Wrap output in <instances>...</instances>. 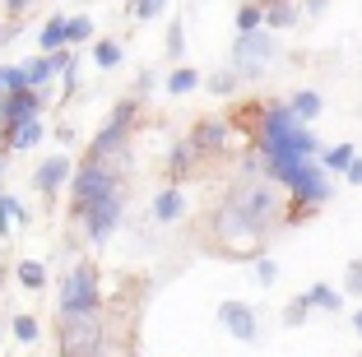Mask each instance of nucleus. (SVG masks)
<instances>
[{"instance_id": "nucleus-1", "label": "nucleus", "mask_w": 362, "mask_h": 357, "mask_svg": "<svg viewBox=\"0 0 362 357\" xmlns=\"http://www.w3.org/2000/svg\"><path fill=\"white\" fill-rule=\"evenodd\" d=\"M103 311V288H98V264L79 260L70 264L61 283V315H98Z\"/></svg>"}, {"instance_id": "nucleus-2", "label": "nucleus", "mask_w": 362, "mask_h": 357, "mask_svg": "<svg viewBox=\"0 0 362 357\" xmlns=\"http://www.w3.org/2000/svg\"><path fill=\"white\" fill-rule=\"evenodd\" d=\"M279 56L274 47V33L256 28V33H237V47H233V70L237 79H260L269 70V61Z\"/></svg>"}, {"instance_id": "nucleus-3", "label": "nucleus", "mask_w": 362, "mask_h": 357, "mask_svg": "<svg viewBox=\"0 0 362 357\" xmlns=\"http://www.w3.org/2000/svg\"><path fill=\"white\" fill-rule=\"evenodd\" d=\"M112 186H121V177H117V168H107V163H79L75 168V177H70V213H84L88 204L98 200V195H107Z\"/></svg>"}, {"instance_id": "nucleus-4", "label": "nucleus", "mask_w": 362, "mask_h": 357, "mask_svg": "<svg viewBox=\"0 0 362 357\" xmlns=\"http://www.w3.org/2000/svg\"><path fill=\"white\" fill-rule=\"evenodd\" d=\"M61 353L65 357H103V311L61 315Z\"/></svg>"}, {"instance_id": "nucleus-5", "label": "nucleus", "mask_w": 362, "mask_h": 357, "mask_svg": "<svg viewBox=\"0 0 362 357\" xmlns=\"http://www.w3.org/2000/svg\"><path fill=\"white\" fill-rule=\"evenodd\" d=\"M274 181H279V186H288L298 200H307V204H325V200H330V186H325V172H320L316 158H302V163L279 168Z\"/></svg>"}, {"instance_id": "nucleus-6", "label": "nucleus", "mask_w": 362, "mask_h": 357, "mask_svg": "<svg viewBox=\"0 0 362 357\" xmlns=\"http://www.w3.org/2000/svg\"><path fill=\"white\" fill-rule=\"evenodd\" d=\"M121 213H126V190H121V186H112L107 195H98V200L79 213V223L88 228V242H107V237L117 232Z\"/></svg>"}, {"instance_id": "nucleus-7", "label": "nucleus", "mask_w": 362, "mask_h": 357, "mask_svg": "<svg viewBox=\"0 0 362 357\" xmlns=\"http://www.w3.org/2000/svg\"><path fill=\"white\" fill-rule=\"evenodd\" d=\"M218 325H223L237 344H256V339H260L256 306H246V302H223V306H218Z\"/></svg>"}, {"instance_id": "nucleus-8", "label": "nucleus", "mask_w": 362, "mask_h": 357, "mask_svg": "<svg viewBox=\"0 0 362 357\" xmlns=\"http://www.w3.org/2000/svg\"><path fill=\"white\" fill-rule=\"evenodd\" d=\"M37 107H42V93H37V88H19V93L0 98V135L14 130L19 121H28V116H37Z\"/></svg>"}, {"instance_id": "nucleus-9", "label": "nucleus", "mask_w": 362, "mask_h": 357, "mask_svg": "<svg viewBox=\"0 0 362 357\" xmlns=\"http://www.w3.org/2000/svg\"><path fill=\"white\" fill-rule=\"evenodd\" d=\"M70 177H75V172H70V158H47L42 168L33 172V186H37V195H47V200H52V195H61V186Z\"/></svg>"}, {"instance_id": "nucleus-10", "label": "nucleus", "mask_w": 362, "mask_h": 357, "mask_svg": "<svg viewBox=\"0 0 362 357\" xmlns=\"http://www.w3.org/2000/svg\"><path fill=\"white\" fill-rule=\"evenodd\" d=\"M186 139H191L200 153H218V148L228 144V121H209V116H204V121H195V130Z\"/></svg>"}, {"instance_id": "nucleus-11", "label": "nucleus", "mask_w": 362, "mask_h": 357, "mask_svg": "<svg viewBox=\"0 0 362 357\" xmlns=\"http://www.w3.org/2000/svg\"><path fill=\"white\" fill-rule=\"evenodd\" d=\"M288 112L298 116L302 126H311V121H316V116L325 112V103H320V93H316V88H298V93L288 98Z\"/></svg>"}, {"instance_id": "nucleus-12", "label": "nucleus", "mask_w": 362, "mask_h": 357, "mask_svg": "<svg viewBox=\"0 0 362 357\" xmlns=\"http://www.w3.org/2000/svg\"><path fill=\"white\" fill-rule=\"evenodd\" d=\"M42 135H47V126L37 121V116H28V121H19L14 130H5V139H10V148H14V153H23V148H33V144H37Z\"/></svg>"}, {"instance_id": "nucleus-13", "label": "nucleus", "mask_w": 362, "mask_h": 357, "mask_svg": "<svg viewBox=\"0 0 362 357\" xmlns=\"http://www.w3.org/2000/svg\"><path fill=\"white\" fill-rule=\"evenodd\" d=\"M181 213H186V195H181L177 186H168L158 200H153V218H158V223H177Z\"/></svg>"}, {"instance_id": "nucleus-14", "label": "nucleus", "mask_w": 362, "mask_h": 357, "mask_svg": "<svg viewBox=\"0 0 362 357\" xmlns=\"http://www.w3.org/2000/svg\"><path fill=\"white\" fill-rule=\"evenodd\" d=\"M195 158H204V153H200V148L191 144V139H181V144L172 148V163H168V172H172V177H191Z\"/></svg>"}, {"instance_id": "nucleus-15", "label": "nucleus", "mask_w": 362, "mask_h": 357, "mask_svg": "<svg viewBox=\"0 0 362 357\" xmlns=\"http://www.w3.org/2000/svg\"><path fill=\"white\" fill-rule=\"evenodd\" d=\"M298 23V10H293V0H274V5H265V28L279 33V28H293Z\"/></svg>"}, {"instance_id": "nucleus-16", "label": "nucleus", "mask_w": 362, "mask_h": 357, "mask_svg": "<svg viewBox=\"0 0 362 357\" xmlns=\"http://www.w3.org/2000/svg\"><path fill=\"white\" fill-rule=\"evenodd\" d=\"M65 14H52V19L42 23V37H37V47H42V52H61L65 47Z\"/></svg>"}, {"instance_id": "nucleus-17", "label": "nucleus", "mask_w": 362, "mask_h": 357, "mask_svg": "<svg viewBox=\"0 0 362 357\" xmlns=\"http://www.w3.org/2000/svg\"><path fill=\"white\" fill-rule=\"evenodd\" d=\"M307 297H311L316 311H339V306H344V293H339V288H330V283H311Z\"/></svg>"}, {"instance_id": "nucleus-18", "label": "nucleus", "mask_w": 362, "mask_h": 357, "mask_svg": "<svg viewBox=\"0 0 362 357\" xmlns=\"http://www.w3.org/2000/svg\"><path fill=\"white\" fill-rule=\"evenodd\" d=\"M265 28V5L260 0H242V10H237V33H256Z\"/></svg>"}, {"instance_id": "nucleus-19", "label": "nucleus", "mask_w": 362, "mask_h": 357, "mask_svg": "<svg viewBox=\"0 0 362 357\" xmlns=\"http://www.w3.org/2000/svg\"><path fill=\"white\" fill-rule=\"evenodd\" d=\"M353 158H358V153H353V144H334V148H325V153H320L316 163H320L325 172H349Z\"/></svg>"}, {"instance_id": "nucleus-20", "label": "nucleus", "mask_w": 362, "mask_h": 357, "mask_svg": "<svg viewBox=\"0 0 362 357\" xmlns=\"http://www.w3.org/2000/svg\"><path fill=\"white\" fill-rule=\"evenodd\" d=\"M19 88H33L28 84V70H23V65H0V98L19 93Z\"/></svg>"}, {"instance_id": "nucleus-21", "label": "nucleus", "mask_w": 362, "mask_h": 357, "mask_svg": "<svg viewBox=\"0 0 362 357\" xmlns=\"http://www.w3.org/2000/svg\"><path fill=\"white\" fill-rule=\"evenodd\" d=\"M191 88H200V74H195L191 65H177V70L168 74V93L181 98V93H191Z\"/></svg>"}, {"instance_id": "nucleus-22", "label": "nucleus", "mask_w": 362, "mask_h": 357, "mask_svg": "<svg viewBox=\"0 0 362 357\" xmlns=\"http://www.w3.org/2000/svg\"><path fill=\"white\" fill-rule=\"evenodd\" d=\"M121 56H126V52H121V42H117V37H107V42H98V47H93V61L103 65V70H117V65H121Z\"/></svg>"}, {"instance_id": "nucleus-23", "label": "nucleus", "mask_w": 362, "mask_h": 357, "mask_svg": "<svg viewBox=\"0 0 362 357\" xmlns=\"http://www.w3.org/2000/svg\"><path fill=\"white\" fill-rule=\"evenodd\" d=\"M88 37H93V19H88V14L65 23V47H79V42H88Z\"/></svg>"}, {"instance_id": "nucleus-24", "label": "nucleus", "mask_w": 362, "mask_h": 357, "mask_svg": "<svg viewBox=\"0 0 362 357\" xmlns=\"http://www.w3.org/2000/svg\"><path fill=\"white\" fill-rule=\"evenodd\" d=\"M307 315H311V297L302 293V297H293V302L284 306V325H293V329H298V325H307Z\"/></svg>"}, {"instance_id": "nucleus-25", "label": "nucleus", "mask_w": 362, "mask_h": 357, "mask_svg": "<svg viewBox=\"0 0 362 357\" xmlns=\"http://www.w3.org/2000/svg\"><path fill=\"white\" fill-rule=\"evenodd\" d=\"M163 10H168V0H130V19H139V23L158 19Z\"/></svg>"}, {"instance_id": "nucleus-26", "label": "nucleus", "mask_w": 362, "mask_h": 357, "mask_svg": "<svg viewBox=\"0 0 362 357\" xmlns=\"http://www.w3.org/2000/svg\"><path fill=\"white\" fill-rule=\"evenodd\" d=\"M19 283H23V288H42V283H47V264L19 260Z\"/></svg>"}, {"instance_id": "nucleus-27", "label": "nucleus", "mask_w": 362, "mask_h": 357, "mask_svg": "<svg viewBox=\"0 0 362 357\" xmlns=\"http://www.w3.org/2000/svg\"><path fill=\"white\" fill-rule=\"evenodd\" d=\"M163 52H168L172 61L186 52V23H181V19H172V23H168V47H163Z\"/></svg>"}, {"instance_id": "nucleus-28", "label": "nucleus", "mask_w": 362, "mask_h": 357, "mask_svg": "<svg viewBox=\"0 0 362 357\" xmlns=\"http://www.w3.org/2000/svg\"><path fill=\"white\" fill-rule=\"evenodd\" d=\"M14 339L19 344H37V320L33 315H14Z\"/></svg>"}, {"instance_id": "nucleus-29", "label": "nucleus", "mask_w": 362, "mask_h": 357, "mask_svg": "<svg viewBox=\"0 0 362 357\" xmlns=\"http://www.w3.org/2000/svg\"><path fill=\"white\" fill-rule=\"evenodd\" d=\"M233 88H237V70H218V74L209 79V93H218V98H228Z\"/></svg>"}, {"instance_id": "nucleus-30", "label": "nucleus", "mask_w": 362, "mask_h": 357, "mask_svg": "<svg viewBox=\"0 0 362 357\" xmlns=\"http://www.w3.org/2000/svg\"><path fill=\"white\" fill-rule=\"evenodd\" d=\"M344 293H349V297H362V260H353L349 269H344Z\"/></svg>"}, {"instance_id": "nucleus-31", "label": "nucleus", "mask_w": 362, "mask_h": 357, "mask_svg": "<svg viewBox=\"0 0 362 357\" xmlns=\"http://www.w3.org/2000/svg\"><path fill=\"white\" fill-rule=\"evenodd\" d=\"M256 279H260V283L269 288V283L279 279V264H274V260H256Z\"/></svg>"}, {"instance_id": "nucleus-32", "label": "nucleus", "mask_w": 362, "mask_h": 357, "mask_svg": "<svg viewBox=\"0 0 362 357\" xmlns=\"http://www.w3.org/2000/svg\"><path fill=\"white\" fill-rule=\"evenodd\" d=\"M344 177H349L353 186H362V158H353V163H349V172H344Z\"/></svg>"}, {"instance_id": "nucleus-33", "label": "nucleus", "mask_w": 362, "mask_h": 357, "mask_svg": "<svg viewBox=\"0 0 362 357\" xmlns=\"http://www.w3.org/2000/svg\"><path fill=\"white\" fill-rule=\"evenodd\" d=\"M0 5H5V10H10V14H23V10H28V5H33V0H0Z\"/></svg>"}, {"instance_id": "nucleus-34", "label": "nucleus", "mask_w": 362, "mask_h": 357, "mask_svg": "<svg viewBox=\"0 0 362 357\" xmlns=\"http://www.w3.org/2000/svg\"><path fill=\"white\" fill-rule=\"evenodd\" d=\"M302 5H307L311 14H320V10H325V0H302Z\"/></svg>"}, {"instance_id": "nucleus-35", "label": "nucleus", "mask_w": 362, "mask_h": 357, "mask_svg": "<svg viewBox=\"0 0 362 357\" xmlns=\"http://www.w3.org/2000/svg\"><path fill=\"white\" fill-rule=\"evenodd\" d=\"M353 325H358V334H362V311H358V315H353Z\"/></svg>"}, {"instance_id": "nucleus-36", "label": "nucleus", "mask_w": 362, "mask_h": 357, "mask_svg": "<svg viewBox=\"0 0 362 357\" xmlns=\"http://www.w3.org/2000/svg\"><path fill=\"white\" fill-rule=\"evenodd\" d=\"M260 5H274V0H260Z\"/></svg>"}]
</instances>
